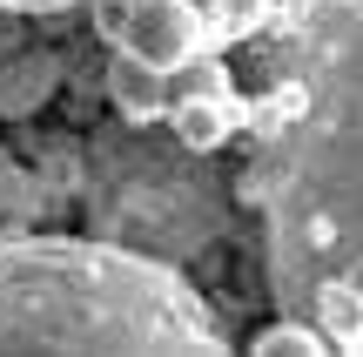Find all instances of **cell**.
<instances>
[{"mask_svg":"<svg viewBox=\"0 0 363 357\" xmlns=\"http://www.w3.org/2000/svg\"><path fill=\"white\" fill-rule=\"evenodd\" d=\"M242 135L276 310L363 351V0H276L269 88L242 94Z\"/></svg>","mask_w":363,"mask_h":357,"instance_id":"1","label":"cell"},{"mask_svg":"<svg viewBox=\"0 0 363 357\" xmlns=\"http://www.w3.org/2000/svg\"><path fill=\"white\" fill-rule=\"evenodd\" d=\"M0 351H222V324L162 256L13 236L0 243Z\"/></svg>","mask_w":363,"mask_h":357,"instance_id":"2","label":"cell"},{"mask_svg":"<svg viewBox=\"0 0 363 357\" xmlns=\"http://www.w3.org/2000/svg\"><path fill=\"white\" fill-rule=\"evenodd\" d=\"M115 48L148 61V67H162V75H182L195 54H208V21H202L195 0H135Z\"/></svg>","mask_w":363,"mask_h":357,"instance_id":"3","label":"cell"},{"mask_svg":"<svg viewBox=\"0 0 363 357\" xmlns=\"http://www.w3.org/2000/svg\"><path fill=\"white\" fill-rule=\"evenodd\" d=\"M169 94H175V88H169V75H162V67H148V61H135V54L115 48V61H108V101L121 108V121H128V128L169 115Z\"/></svg>","mask_w":363,"mask_h":357,"instance_id":"4","label":"cell"},{"mask_svg":"<svg viewBox=\"0 0 363 357\" xmlns=\"http://www.w3.org/2000/svg\"><path fill=\"white\" fill-rule=\"evenodd\" d=\"M48 94H54V54H13V61L0 67V115L7 121L34 115Z\"/></svg>","mask_w":363,"mask_h":357,"instance_id":"5","label":"cell"},{"mask_svg":"<svg viewBox=\"0 0 363 357\" xmlns=\"http://www.w3.org/2000/svg\"><path fill=\"white\" fill-rule=\"evenodd\" d=\"M208 21V48H229V40H256L269 34L276 21V0H195Z\"/></svg>","mask_w":363,"mask_h":357,"instance_id":"6","label":"cell"},{"mask_svg":"<svg viewBox=\"0 0 363 357\" xmlns=\"http://www.w3.org/2000/svg\"><path fill=\"white\" fill-rule=\"evenodd\" d=\"M249 351H262V357H296V351H330V337L316 331V324H303V317H276V324H262V331L249 337Z\"/></svg>","mask_w":363,"mask_h":357,"instance_id":"7","label":"cell"},{"mask_svg":"<svg viewBox=\"0 0 363 357\" xmlns=\"http://www.w3.org/2000/svg\"><path fill=\"white\" fill-rule=\"evenodd\" d=\"M128 7H135V0H94V27L115 40V34H121V21H128Z\"/></svg>","mask_w":363,"mask_h":357,"instance_id":"8","label":"cell"},{"mask_svg":"<svg viewBox=\"0 0 363 357\" xmlns=\"http://www.w3.org/2000/svg\"><path fill=\"white\" fill-rule=\"evenodd\" d=\"M7 13H61V7H74V0H0Z\"/></svg>","mask_w":363,"mask_h":357,"instance_id":"9","label":"cell"}]
</instances>
